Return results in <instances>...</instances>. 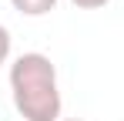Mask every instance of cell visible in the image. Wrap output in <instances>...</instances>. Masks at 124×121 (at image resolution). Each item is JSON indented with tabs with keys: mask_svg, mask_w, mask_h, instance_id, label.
I'll return each instance as SVG.
<instances>
[{
	"mask_svg": "<svg viewBox=\"0 0 124 121\" xmlns=\"http://www.w3.org/2000/svg\"><path fill=\"white\" fill-rule=\"evenodd\" d=\"M10 94L23 121H61V87L57 67L40 51H27L10 64Z\"/></svg>",
	"mask_w": 124,
	"mask_h": 121,
	"instance_id": "obj_1",
	"label": "cell"
},
{
	"mask_svg": "<svg viewBox=\"0 0 124 121\" xmlns=\"http://www.w3.org/2000/svg\"><path fill=\"white\" fill-rule=\"evenodd\" d=\"M14 10H20L23 17H44L57 7V0H10Z\"/></svg>",
	"mask_w": 124,
	"mask_h": 121,
	"instance_id": "obj_2",
	"label": "cell"
},
{
	"mask_svg": "<svg viewBox=\"0 0 124 121\" xmlns=\"http://www.w3.org/2000/svg\"><path fill=\"white\" fill-rule=\"evenodd\" d=\"M10 51H14V37H10V30L0 24V64L10 60Z\"/></svg>",
	"mask_w": 124,
	"mask_h": 121,
	"instance_id": "obj_3",
	"label": "cell"
},
{
	"mask_svg": "<svg viewBox=\"0 0 124 121\" xmlns=\"http://www.w3.org/2000/svg\"><path fill=\"white\" fill-rule=\"evenodd\" d=\"M74 7H81V10H101L104 3H111V0H70Z\"/></svg>",
	"mask_w": 124,
	"mask_h": 121,
	"instance_id": "obj_4",
	"label": "cell"
},
{
	"mask_svg": "<svg viewBox=\"0 0 124 121\" xmlns=\"http://www.w3.org/2000/svg\"><path fill=\"white\" fill-rule=\"evenodd\" d=\"M64 121H84V118H64Z\"/></svg>",
	"mask_w": 124,
	"mask_h": 121,
	"instance_id": "obj_5",
	"label": "cell"
}]
</instances>
